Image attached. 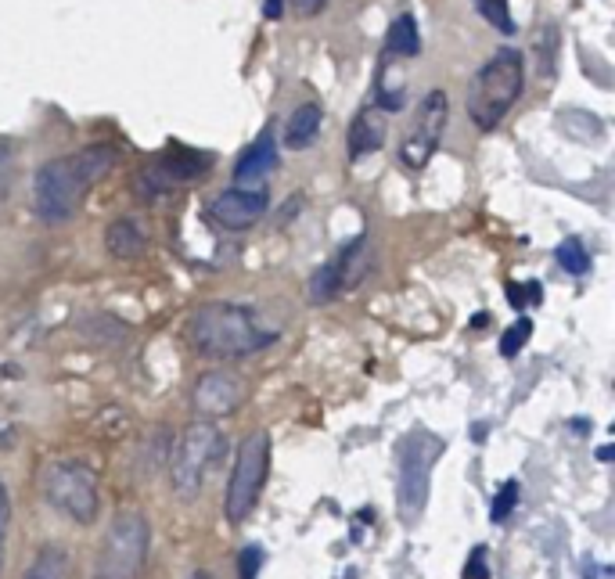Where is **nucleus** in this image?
Instances as JSON below:
<instances>
[{
	"label": "nucleus",
	"instance_id": "29",
	"mask_svg": "<svg viewBox=\"0 0 615 579\" xmlns=\"http://www.w3.org/2000/svg\"><path fill=\"white\" fill-rule=\"evenodd\" d=\"M324 4H328V0H295V11L303 18H313L317 11H324Z\"/></svg>",
	"mask_w": 615,
	"mask_h": 579
},
{
	"label": "nucleus",
	"instance_id": "12",
	"mask_svg": "<svg viewBox=\"0 0 615 579\" xmlns=\"http://www.w3.org/2000/svg\"><path fill=\"white\" fill-rule=\"evenodd\" d=\"M241 400V385L234 375L227 371H209V375L198 378L195 385V407L202 414H213V418H223V414H231Z\"/></svg>",
	"mask_w": 615,
	"mask_h": 579
},
{
	"label": "nucleus",
	"instance_id": "21",
	"mask_svg": "<svg viewBox=\"0 0 615 579\" xmlns=\"http://www.w3.org/2000/svg\"><path fill=\"white\" fill-rule=\"evenodd\" d=\"M335 295H342V277H339V267H335V263H328V267H321L317 274H313L310 299H313V303H331Z\"/></svg>",
	"mask_w": 615,
	"mask_h": 579
},
{
	"label": "nucleus",
	"instance_id": "31",
	"mask_svg": "<svg viewBox=\"0 0 615 579\" xmlns=\"http://www.w3.org/2000/svg\"><path fill=\"white\" fill-rule=\"evenodd\" d=\"M281 11H285V0H267L263 4V15L267 18H281Z\"/></svg>",
	"mask_w": 615,
	"mask_h": 579
},
{
	"label": "nucleus",
	"instance_id": "18",
	"mask_svg": "<svg viewBox=\"0 0 615 579\" xmlns=\"http://www.w3.org/2000/svg\"><path fill=\"white\" fill-rule=\"evenodd\" d=\"M367 263H371V256H367V238H357L339 259H335V267H339V277H342V292L353 288L357 281H364Z\"/></svg>",
	"mask_w": 615,
	"mask_h": 579
},
{
	"label": "nucleus",
	"instance_id": "6",
	"mask_svg": "<svg viewBox=\"0 0 615 579\" xmlns=\"http://www.w3.org/2000/svg\"><path fill=\"white\" fill-rule=\"evenodd\" d=\"M223 432L213 421H191L177 439V450H173L170 472H173V490L180 497H195L202 490L205 472L213 468L223 457Z\"/></svg>",
	"mask_w": 615,
	"mask_h": 579
},
{
	"label": "nucleus",
	"instance_id": "16",
	"mask_svg": "<svg viewBox=\"0 0 615 579\" xmlns=\"http://www.w3.org/2000/svg\"><path fill=\"white\" fill-rule=\"evenodd\" d=\"M317 130H321V105H303L295 108L292 119H288L285 126V144L288 148H306V144H313V137H317Z\"/></svg>",
	"mask_w": 615,
	"mask_h": 579
},
{
	"label": "nucleus",
	"instance_id": "10",
	"mask_svg": "<svg viewBox=\"0 0 615 579\" xmlns=\"http://www.w3.org/2000/svg\"><path fill=\"white\" fill-rule=\"evenodd\" d=\"M446 112H450V101H446V90H428L418 105V116H414V126H410L407 141H403L400 155L410 170H421L432 152H436L439 137H443L446 126Z\"/></svg>",
	"mask_w": 615,
	"mask_h": 579
},
{
	"label": "nucleus",
	"instance_id": "19",
	"mask_svg": "<svg viewBox=\"0 0 615 579\" xmlns=\"http://www.w3.org/2000/svg\"><path fill=\"white\" fill-rule=\"evenodd\" d=\"M69 572H72L69 554L62 547H44L33 558V565H29L26 579H69Z\"/></svg>",
	"mask_w": 615,
	"mask_h": 579
},
{
	"label": "nucleus",
	"instance_id": "24",
	"mask_svg": "<svg viewBox=\"0 0 615 579\" xmlns=\"http://www.w3.org/2000/svg\"><path fill=\"white\" fill-rule=\"evenodd\" d=\"M515 500H518V482H504V486H500V493H497V500H493V522H497V526L511 515Z\"/></svg>",
	"mask_w": 615,
	"mask_h": 579
},
{
	"label": "nucleus",
	"instance_id": "4",
	"mask_svg": "<svg viewBox=\"0 0 615 579\" xmlns=\"http://www.w3.org/2000/svg\"><path fill=\"white\" fill-rule=\"evenodd\" d=\"M148 547H152L148 518L141 511H119L94 562V579H137L148 562Z\"/></svg>",
	"mask_w": 615,
	"mask_h": 579
},
{
	"label": "nucleus",
	"instance_id": "20",
	"mask_svg": "<svg viewBox=\"0 0 615 579\" xmlns=\"http://www.w3.org/2000/svg\"><path fill=\"white\" fill-rule=\"evenodd\" d=\"M554 259H558V267L572 277H583L590 270V252L583 249L580 238H565L558 249H554Z\"/></svg>",
	"mask_w": 615,
	"mask_h": 579
},
{
	"label": "nucleus",
	"instance_id": "8",
	"mask_svg": "<svg viewBox=\"0 0 615 579\" xmlns=\"http://www.w3.org/2000/svg\"><path fill=\"white\" fill-rule=\"evenodd\" d=\"M267 472H270V436L267 432H252V436L241 439L238 461H234L231 482H227V518L231 522L249 518L259 493H263Z\"/></svg>",
	"mask_w": 615,
	"mask_h": 579
},
{
	"label": "nucleus",
	"instance_id": "17",
	"mask_svg": "<svg viewBox=\"0 0 615 579\" xmlns=\"http://www.w3.org/2000/svg\"><path fill=\"white\" fill-rule=\"evenodd\" d=\"M421 51V36L414 15H396L389 33H385V54H400V58H414Z\"/></svg>",
	"mask_w": 615,
	"mask_h": 579
},
{
	"label": "nucleus",
	"instance_id": "9",
	"mask_svg": "<svg viewBox=\"0 0 615 579\" xmlns=\"http://www.w3.org/2000/svg\"><path fill=\"white\" fill-rule=\"evenodd\" d=\"M213 166V155L209 152H195V148H177L173 144L170 152H162L155 162H148L141 173H137V191L144 198H159L170 195V191L184 188L191 180L205 177V170Z\"/></svg>",
	"mask_w": 615,
	"mask_h": 579
},
{
	"label": "nucleus",
	"instance_id": "15",
	"mask_svg": "<svg viewBox=\"0 0 615 579\" xmlns=\"http://www.w3.org/2000/svg\"><path fill=\"white\" fill-rule=\"evenodd\" d=\"M105 245L116 259H137L144 252V234L134 220H116L105 231Z\"/></svg>",
	"mask_w": 615,
	"mask_h": 579
},
{
	"label": "nucleus",
	"instance_id": "14",
	"mask_svg": "<svg viewBox=\"0 0 615 579\" xmlns=\"http://www.w3.org/2000/svg\"><path fill=\"white\" fill-rule=\"evenodd\" d=\"M274 166H277V144H274V130H267V134L252 144L249 152L241 155L238 166H234L238 188L245 184V180H256V177H263V173H270Z\"/></svg>",
	"mask_w": 615,
	"mask_h": 579
},
{
	"label": "nucleus",
	"instance_id": "2",
	"mask_svg": "<svg viewBox=\"0 0 615 579\" xmlns=\"http://www.w3.org/2000/svg\"><path fill=\"white\" fill-rule=\"evenodd\" d=\"M191 346L209 360H241L277 339V331L259 328L252 310L234 303H209L195 310L188 324Z\"/></svg>",
	"mask_w": 615,
	"mask_h": 579
},
{
	"label": "nucleus",
	"instance_id": "30",
	"mask_svg": "<svg viewBox=\"0 0 615 579\" xmlns=\"http://www.w3.org/2000/svg\"><path fill=\"white\" fill-rule=\"evenodd\" d=\"M508 299H511V306H518V310H522V306H526V288L522 285H508Z\"/></svg>",
	"mask_w": 615,
	"mask_h": 579
},
{
	"label": "nucleus",
	"instance_id": "13",
	"mask_svg": "<svg viewBox=\"0 0 615 579\" xmlns=\"http://www.w3.org/2000/svg\"><path fill=\"white\" fill-rule=\"evenodd\" d=\"M385 144V119L378 116V112H371V108H364L353 123H349V159L357 162L364 159V155L378 152Z\"/></svg>",
	"mask_w": 615,
	"mask_h": 579
},
{
	"label": "nucleus",
	"instance_id": "28",
	"mask_svg": "<svg viewBox=\"0 0 615 579\" xmlns=\"http://www.w3.org/2000/svg\"><path fill=\"white\" fill-rule=\"evenodd\" d=\"M11 173H15V155H11V148H4V144H0V198L8 195Z\"/></svg>",
	"mask_w": 615,
	"mask_h": 579
},
{
	"label": "nucleus",
	"instance_id": "25",
	"mask_svg": "<svg viewBox=\"0 0 615 579\" xmlns=\"http://www.w3.org/2000/svg\"><path fill=\"white\" fill-rule=\"evenodd\" d=\"M259 565H263V551H259V547H245L241 558H238V576L241 579H256Z\"/></svg>",
	"mask_w": 615,
	"mask_h": 579
},
{
	"label": "nucleus",
	"instance_id": "22",
	"mask_svg": "<svg viewBox=\"0 0 615 579\" xmlns=\"http://www.w3.org/2000/svg\"><path fill=\"white\" fill-rule=\"evenodd\" d=\"M475 4H479V15L486 18L493 29L515 33V18H511V11H508V0H475Z\"/></svg>",
	"mask_w": 615,
	"mask_h": 579
},
{
	"label": "nucleus",
	"instance_id": "23",
	"mask_svg": "<svg viewBox=\"0 0 615 579\" xmlns=\"http://www.w3.org/2000/svg\"><path fill=\"white\" fill-rule=\"evenodd\" d=\"M529 335H533V321H526V317H522V321L511 324V328L504 331V335H500V357L515 360V357H518V349H522V346L529 342Z\"/></svg>",
	"mask_w": 615,
	"mask_h": 579
},
{
	"label": "nucleus",
	"instance_id": "5",
	"mask_svg": "<svg viewBox=\"0 0 615 579\" xmlns=\"http://www.w3.org/2000/svg\"><path fill=\"white\" fill-rule=\"evenodd\" d=\"M40 490L54 511L69 515L80 526H90L98 518V475L83 461H51L40 475Z\"/></svg>",
	"mask_w": 615,
	"mask_h": 579
},
{
	"label": "nucleus",
	"instance_id": "3",
	"mask_svg": "<svg viewBox=\"0 0 615 579\" xmlns=\"http://www.w3.org/2000/svg\"><path fill=\"white\" fill-rule=\"evenodd\" d=\"M522 83H526V62L522 54L504 47L475 72L472 87H468V119H472L479 130H493L500 126V119L508 116L511 105L522 94Z\"/></svg>",
	"mask_w": 615,
	"mask_h": 579
},
{
	"label": "nucleus",
	"instance_id": "7",
	"mask_svg": "<svg viewBox=\"0 0 615 579\" xmlns=\"http://www.w3.org/2000/svg\"><path fill=\"white\" fill-rule=\"evenodd\" d=\"M446 450L439 436L428 432H410L400 446V518L403 522H418L425 511L428 486H432V468L436 457Z\"/></svg>",
	"mask_w": 615,
	"mask_h": 579
},
{
	"label": "nucleus",
	"instance_id": "27",
	"mask_svg": "<svg viewBox=\"0 0 615 579\" xmlns=\"http://www.w3.org/2000/svg\"><path fill=\"white\" fill-rule=\"evenodd\" d=\"M8 526H11V500L4 482H0V565H4V540H8Z\"/></svg>",
	"mask_w": 615,
	"mask_h": 579
},
{
	"label": "nucleus",
	"instance_id": "26",
	"mask_svg": "<svg viewBox=\"0 0 615 579\" xmlns=\"http://www.w3.org/2000/svg\"><path fill=\"white\" fill-rule=\"evenodd\" d=\"M464 579H490V569H486V547H475L468 565H464Z\"/></svg>",
	"mask_w": 615,
	"mask_h": 579
},
{
	"label": "nucleus",
	"instance_id": "33",
	"mask_svg": "<svg viewBox=\"0 0 615 579\" xmlns=\"http://www.w3.org/2000/svg\"><path fill=\"white\" fill-rule=\"evenodd\" d=\"M195 579H216V576H209V572H198V576Z\"/></svg>",
	"mask_w": 615,
	"mask_h": 579
},
{
	"label": "nucleus",
	"instance_id": "32",
	"mask_svg": "<svg viewBox=\"0 0 615 579\" xmlns=\"http://www.w3.org/2000/svg\"><path fill=\"white\" fill-rule=\"evenodd\" d=\"M612 457H615L612 446H601V450H598V461H612Z\"/></svg>",
	"mask_w": 615,
	"mask_h": 579
},
{
	"label": "nucleus",
	"instance_id": "11",
	"mask_svg": "<svg viewBox=\"0 0 615 579\" xmlns=\"http://www.w3.org/2000/svg\"><path fill=\"white\" fill-rule=\"evenodd\" d=\"M267 205H270V198L263 195V191L231 188L209 205V220H216L220 227H227V231H245V227L263 220Z\"/></svg>",
	"mask_w": 615,
	"mask_h": 579
},
{
	"label": "nucleus",
	"instance_id": "1",
	"mask_svg": "<svg viewBox=\"0 0 615 579\" xmlns=\"http://www.w3.org/2000/svg\"><path fill=\"white\" fill-rule=\"evenodd\" d=\"M116 166V148L112 144H87L80 152L58 155L47 166H40L33 177V209L40 220L58 223L69 220L90 188L105 180Z\"/></svg>",
	"mask_w": 615,
	"mask_h": 579
}]
</instances>
